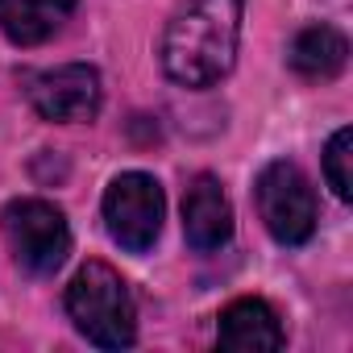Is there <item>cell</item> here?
Here are the masks:
<instances>
[{"label":"cell","instance_id":"obj_1","mask_svg":"<svg viewBox=\"0 0 353 353\" xmlns=\"http://www.w3.org/2000/svg\"><path fill=\"white\" fill-rule=\"evenodd\" d=\"M241 0H183L162 30V71L179 88H212L233 71Z\"/></svg>","mask_w":353,"mask_h":353},{"label":"cell","instance_id":"obj_2","mask_svg":"<svg viewBox=\"0 0 353 353\" xmlns=\"http://www.w3.org/2000/svg\"><path fill=\"white\" fill-rule=\"evenodd\" d=\"M67 316L96 349H129L137 336V312L125 279L108 262H88L67 287Z\"/></svg>","mask_w":353,"mask_h":353},{"label":"cell","instance_id":"obj_3","mask_svg":"<svg viewBox=\"0 0 353 353\" xmlns=\"http://www.w3.org/2000/svg\"><path fill=\"white\" fill-rule=\"evenodd\" d=\"M166 216L162 183L145 170H125L104 192V229L129 254H150Z\"/></svg>","mask_w":353,"mask_h":353},{"label":"cell","instance_id":"obj_4","mask_svg":"<svg viewBox=\"0 0 353 353\" xmlns=\"http://www.w3.org/2000/svg\"><path fill=\"white\" fill-rule=\"evenodd\" d=\"M254 200H258V216L266 233L279 245H303L316 233V196H312L307 174L295 162L287 158L266 162L254 183Z\"/></svg>","mask_w":353,"mask_h":353},{"label":"cell","instance_id":"obj_5","mask_svg":"<svg viewBox=\"0 0 353 353\" xmlns=\"http://www.w3.org/2000/svg\"><path fill=\"white\" fill-rule=\"evenodd\" d=\"M0 221H5V237H9L17 262L30 274L46 279L67 262L71 225H67L63 208H54L50 200H13Z\"/></svg>","mask_w":353,"mask_h":353},{"label":"cell","instance_id":"obj_6","mask_svg":"<svg viewBox=\"0 0 353 353\" xmlns=\"http://www.w3.org/2000/svg\"><path fill=\"white\" fill-rule=\"evenodd\" d=\"M100 100H104L100 71L88 63H67V67L30 75V104L42 121H54V125L92 121L100 112Z\"/></svg>","mask_w":353,"mask_h":353},{"label":"cell","instance_id":"obj_7","mask_svg":"<svg viewBox=\"0 0 353 353\" xmlns=\"http://www.w3.org/2000/svg\"><path fill=\"white\" fill-rule=\"evenodd\" d=\"M183 237L200 254H212L233 237V204L212 174H196L183 196Z\"/></svg>","mask_w":353,"mask_h":353},{"label":"cell","instance_id":"obj_8","mask_svg":"<svg viewBox=\"0 0 353 353\" xmlns=\"http://www.w3.org/2000/svg\"><path fill=\"white\" fill-rule=\"evenodd\" d=\"M216 341L221 349H233V353H270V349H283L287 332L266 299H237L221 312Z\"/></svg>","mask_w":353,"mask_h":353},{"label":"cell","instance_id":"obj_9","mask_svg":"<svg viewBox=\"0 0 353 353\" xmlns=\"http://www.w3.org/2000/svg\"><path fill=\"white\" fill-rule=\"evenodd\" d=\"M79 0H0V34L17 46L50 42L75 13Z\"/></svg>","mask_w":353,"mask_h":353},{"label":"cell","instance_id":"obj_10","mask_svg":"<svg viewBox=\"0 0 353 353\" xmlns=\"http://www.w3.org/2000/svg\"><path fill=\"white\" fill-rule=\"evenodd\" d=\"M287 63L303 79H336L345 71V63H349V42L332 26H307V30H299L291 38Z\"/></svg>","mask_w":353,"mask_h":353},{"label":"cell","instance_id":"obj_11","mask_svg":"<svg viewBox=\"0 0 353 353\" xmlns=\"http://www.w3.org/2000/svg\"><path fill=\"white\" fill-rule=\"evenodd\" d=\"M349 158H353V129H336L324 145V179L332 188L336 200H353V174H349Z\"/></svg>","mask_w":353,"mask_h":353}]
</instances>
